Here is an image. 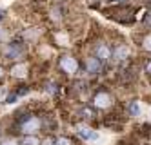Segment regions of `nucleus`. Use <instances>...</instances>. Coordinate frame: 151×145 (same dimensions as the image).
Masks as SVG:
<instances>
[{
	"label": "nucleus",
	"mask_w": 151,
	"mask_h": 145,
	"mask_svg": "<svg viewBox=\"0 0 151 145\" xmlns=\"http://www.w3.org/2000/svg\"><path fill=\"white\" fill-rule=\"evenodd\" d=\"M127 54H129L127 46H118V47L113 51V58H115V60H124V58H127Z\"/></svg>",
	"instance_id": "obj_6"
},
{
	"label": "nucleus",
	"mask_w": 151,
	"mask_h": 145,
	"mask_svg": "<svg viewBox=\"0 0 151 145\" xmlns=\"http://www.w3.org/2000/svg\"><path fill=\"white\" fill-rule=\"evenodd\" d=\"M142 47H144L146 51H151V35L144 36V40H142Z\"/></svg>",
	"instance_id": "obj_11"
},
{
	"label": "nucleus",
	"mask_w": 151,
	"mask_h": 145,
	"mask_svg": "<svg viewBox=\"0 0 151 145\" xmlns=\"http://www.w3.org/2000/svg\"><path fill=\"white\" fill-rule=\"evenodd\" d=\"M22 53H24V46H22L20 42L9 44V47H7V56H9V58H18Z\"/></svg>",
	"instance_id": "obj_4"
},
{
	"label": "nucleus",
	"mask_w": 151,
	"mask_h": 145,
	"mask_svg": "<svg viewBox=\"0 0 151 145\" xmlns=\"http://www.w3.org/2000/svg\"><path fill=\"white\" fill-rule=\"evenodd\" d=\"M2 16H4V11H0V20H2Z\"/></svg>",
	"instance_id": "obj_19"
},
{
	"label": "nucleus",
	"mask_w": 151,
	"mask_h": 145,
	"mask_svg": "<svg viewBox=\"0 0 151 145\" xmlns=\"http://www.w3.org/2000/svg\"><path fill=\"white\" fill-rule=\"evenodd\" d=\"M22 145H38V140H37V136H26Z\"/></svg>",
	"instance_id": "obj_10"
},
{
	"label": "nucleus",
	"mask_w": 151,
	"mask_h": 145,
	"mask_svg": "<svg viewBox=\"0 0 151 145\" xmlns=\"http://www.w3.org/2000/svg\"><path fill=\"white\" fill-rule=\"evenodd\" d=\"M57 145H71V141L68 138H58L57 140Z\"/></svg>",
	"instance_id": "obj_13"
},
{
	"label": "nucleus",
	"mask_w": 151,
	"mask_h": 145,
	"mask_svg": "<svg viewBox=\"0 0 151 145\" xmlns=\"http://www.w3.org/2000/svg\"><path fill=\"white\" fill-rule=\"evenodd\" d=\"M44 145H53V141H51V140H46V143H44Z\"/></svg>",
	"instance_id": "obj_17"
},
{
	"label": "nucleus",
	"mask_w": 151,
	"mask_h": 145,
	"mask_svg": "<svg viewBox=\"0 0 151 145\" xmlns=\"http://www.w3.org/2000/svg\"><path fill=\"white\" fill-rule=\"evenodd\" d=\"M15 100H17V94H13V96H9V98H7V104H13Z\"/></svg>",
	"instance_id": "obj_14"
},
{
	"label": "nucleus",
	"mask_w": 151,
	"mask_h": 145,
	"mask_svg": "<svg viewBox=\"0 0 151 145\" xmlns=\"http://www.w3.org/2000/svg\"><path fill=\"white\" fill-rule=\"evenodd\" d=\"M60 67L66 71V73L73 74V73L78 71V62L75 60V58H71V56H62L60 58Z\"/></svg>",
	"instance_id": "obj_2"
},
{
	"label": "nucleus",
	"mask_w": 151,
	"mask_h": 145,
	"mask_svg": "<svg viewBox=\"0 0 151 145\" xmlns=\"http://www.w3.org/2000/svg\"><path fill=\"white\" fill-rule=\"evenodd\" d=\"M78 136L80 138H84V140H96L99 136H96V132H91V129H88V127H78Z\"/></svg>",
	"instance_id": "obj_7"
},
{
	"label": "nucleus",
	"mask_w": 151,
	"mask_h": 145,
	"mask_svg": "<svg viewBox=\"0 0 151 145\" xmlns=\"http://www.w3.org/2000/svg\"><path fill=\"white\" fill-rule=\"evenodd\" d=\"M146 26H149V27H151V13H149V16H147V20H146Z\"/></svg>",
	"instance_id": "obj_15"
},
{
	"label": "nucleus",
	"mask_w": 151,
	"mask_h": 145,
	"mask_svg": "<svg viewBox=\"0 0 151 145\" xmlns=\"http://www.w3.org/2000/svg\"><path fill=\"white\" fill-rule=\"evenodd\" d=\"M129 113H131L133 116H137V114L140 113V109H138V104H137V102H133L131 105H129Z\"/></svg>",
	"instance_id": "obj_12"
},
{
	"label": "nucleus",
	"mask_w": 151,
	"mask_h": 145,
	"mask_svg": "<svg viewBox=\"0 0 151 145\" xmlns=\"http://www.w3.org/2000/svg\"><path fill=\"white\" fill-rule=\"evenodd\" d=\"M11 74L17 76V78H24L27 74V67H26V64H17L15 67L11 69Z\"/></svg>",
	"instance_id": "obj_8"
},
{
	"label": "nucleus",
	"mask_w": 151,
	"mask_h": 145,
	"mask_svg": "<svg viewBox=\"0 0 151 145\" xmlns=\"http://www.w3.org/2000/svg\"><path fill=\"white\" fill-rule=\"evenodd\" d=\"M40 127V120L37 116H29L24 120V124H22V131L26 132V134H33V132H37Z\"/></svg>",
	"instance_id": "obj_1"
},
{
	"label": "nucleus",
	"mask_w": 151,
	"mask_h": 145,
	"mask_svg": "<svg viewBox=\"0 0 151 145\" xmlns=\"http://www.w3.org/2000/svg\"><path fill=\"white\" fill-rule=\"evenodd\" d=\"M93 102H95V105L99 107V109H106V107L111 105V96L107 94V93H99V94H95Z\"/></svg>",
	"instance_id": "obj_3"
},
{
	"label": "nucleus",
	"mask_w": 151,
	"mask_h": 145,
	"mask_svg": "<svg viewBox=\"0 0 151 145\" xmlns=\"http://www.w3.org/2000/svg\"><path fill=\"white\" fill-rule=\"evenodd\" d=\"M2 145H15V141H4Z\"/></svg>",
	"instance_id": "obj_16"
},
{
	"label": "nucleus",
	"mask_w": 151,
	"mask_h": 145,
	"mask_svg": "<svg viewBox=\"0 0 151 145\" xmlns=\"http://www.w3.org/2000/svg\"><path fill=\"white\" fill-rule=\"evenodd\" d=\"M147 71H149V73H151V62H149V65H147Z\"/></svg>",
	"instance_id": "obj_18"
},
{
	"label": "nucleus",
	"mask_w": 151,
	"mask_h": 145,
	"mask_svg": "<svg viewBox=\"0 0 151 145\" xmlns=\"http://www.w3.org/2000/svg\"><path fill=\"white\" fill-rule=\"evenodd\" d=\"M95 54H96L95 58H99L100 62H106V60H109L111 51H109V47H106V46H99V47H96V51H95Z\"/></svg>",
	"instance_id": "obj_5"
},
{
	"label": "nucleus",
	"mask_w": 151,
	"mask_h": 145,
	"mask_svg": "<svg viewBox=\"0 0 151 145\" xmlns=\"http://www.w3.org/2000/svg\"><path fill=\"white\" fill-rule=\"evenodd\" d=\"M0 76H2V67H0Z\"/></svg>",
	"instance_id": "obj_20"
},
{
	"label": "nucleus",
	"mask_w": 151,
	"mask_h": 145,
	"mask_svg": "<svg viewBox=\"0 0 151 145\" xmlns=\"http://www.w3.org/2000/svg\"><path fill=\"white\" fill-rule=\"evenodd\" d=\"M88 69H89V73H99L100 60L99 58H88Z\"/></svg>",
	"instance_id": "obj_9"
}]
</instances>
